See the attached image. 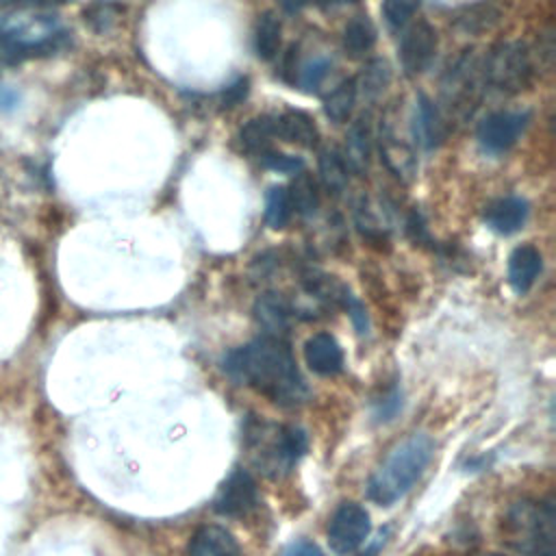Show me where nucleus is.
<instances>
[{
	"instance_id": "f257e3e1",
	"label": "nucleus",
	"mask_w": 556,
	"mask_h": 556,
	"mask_svg": "<svg viewBox=\"0 0 556 556\" xmlns=\"http://www.w3.org/2000/svg\"><path fill=\"white\" fill-rule=\"evenodd\" d=\"M224 367L235 380L276 404L295 406L308 395L295 356L280 337L265 334L232 350L224 358Z\"/></svg>"
},
{
	"instance_id": "f03ea898",
	"label": "nucleus",
	"mask_w": 556,
	"mask_h": 556,
	"mask_svg": "<svg viewBox=\"0 0 556 556\" xmlns=\"http://www.w3.org/2000/svg\"><path fill=\"white\" fill-rule=\"evenodd\" d=\"M432 452L434 443L424 432L410 434L397 443L371 476L367 489L369 497L382 506L397 502L419 480L432 458Z\"/></svg>"
},
{
	"instance_id": "7ed1b4c3",
	"label": "nucleus",
	"mask_w": 556,
	"mask_h": 556,
	"mask_svg": "<svg viewBox=\"0 0 556 556\" xmlns=\"http://www.w3.org/2000/svg\"><path fill=\"white\" fill-rule=\"evenodd\" d=\"M504 528L508 543L521 556H556V513L549 502H517Z\"/></svg>"
},
{
	"instance_id": "20e7f679",
	"label": "nucleus",
	"mask_w": 556,
	"mask_h": 556,
	"mask_svg": "<svg viewBox=\"0 0 556 556\" xmlns=\"http://www.w3.org/2000/svg\"><path fill=\"white\" fill-rule=\"evenodd\" d=\"M369 530L367 510L354 502H345L334 510L328 523V543L337 554H350L369 536Z\"/></svg>"
},
{
	"instance_id": "39448f33",
	"label": "nucleus",
	"mask_w": 556,
	"mask_h": 556,
	"mask_svg": "<svg viewBox=\"0 0 556 556\" xmlns=\"http://www.w3.org/2000/svg\"><path fill=\"white\" fill-rule=\"evenodd\" d=\"M486 76L500 91L523 89L530 76V61L526 48L521 43L500 46L486 63Z\"/></svg>"
},
{
	"instance_id": "423d86ee",
	"label": "nucleus",
	"mask_w": 556,
	"mask_h": 556,
	"mask_svg": "<svg viewBox=\"0 0 556 556\" xmlns=\"http://www.w3.org/2000/svg\"><path fill=\"white\" fill-rule=\"evenodd\" d=\"M256 482L245 469H235L215 497V510L224 517H243L256 506Z\"/></svg>"
},
{
	"instance_id": "0eeeda50",
	"label": "nucleus",
	"mask_w": 556,
	"mask_h": 556,
	"mask_svg": "<svg viewBox=\"0 0 556 556\" xmlns=\"http://www.w3.org/2000/svg\"><path fill=\"white\" fill-rule=\"evenodd\" d=\"M526 113L497 111L486 115L478 126V141L486 152H506L526 126Z\"/></svg>"
},
{
	"instance_id": "6e6552de",
	"label": "nucleus",
	"mask_w": 556,
	"mask_h": 556,
	"mask_svg": "<svg viewBox=\"0 0 556 556\" xmlns=\"http://www.w3.org/2000/svg\"><path fill=\"white\" fill-rule=\"evenodd\" d=\"M437 52V30L428 22L413 24L404 35L400 43V59L406 74L415 76L428 67Z\"/></svg>"
},
{
	"instance_id": "1a4fd4ad",
	"label": "nucleus",
	"mask_w": 556,
	"mask_h": 556,
	"mask_svg": "<svg viewBox=\"0 0 556 556\" xmlns=\"http://www.w3.org/2000/svg\"><path fill=\"white\" fill-rule=\"evenodd\" d=\"M304 358L319 376H334L343 369V350L328 332H317L304 343Z\"/></svg>"
},
{
	"instance_id": "9d476101",
	"label": "nucleus",
	"mask_w": 556,
	"mask_h": 556,
	"mask_svg": "<svg viewBox=\"0 0 556 556\" xmlns=\"http://www.w3.org/2000/svg\"><path fill=\"white\" fill-rule=\"evenodd\" d=\"M189 556H243L230 530L206 523L198 528L189 541Z\"/></svg>"
},
{
	"instance_id": "9b49d317",
	"label": "nucleus",
	"mask_w": 556,
	"mask_h": 556,
	"mask_svg": "<svg viewBox=\"0 0 556 556\" xmlns=\"http://www.w3.org/2000/svg\"><path fill=\"white\" fill-rule=\"evenodd\" d=\"M526 217H528V202L521 198H515V195L500 198V200L491 202L484 211L486 224L500 235L517 232L523 226Z\"/></svg>"
},
{
	"instance_id": "f8f14e48",
	"label": "nucleus",
	"mask_w": 556,
	"mask_h": 556,
	"mask_svg": "<svg viewBox=\"0 0 556 556\" xmlns=\"http://www.w3.org/2000/svg\"><path fill=\"white\" fill-rule=\"evenodd\" d=\"M541 254L534 245H519L508 256V282L515 293H526L541 274Z\"/></svg>"
},
{
	"instance_id": "ddd939ff",
	"label": "nucleus",
	"mask_w": 556,
	"mask_h": 556,
	"mask_svg": "<svg viewBox=\"0 0 556 556\" xmlns=\"http://www.w3.org/2000/svg\"><path fill=\"white\" fill-rule=\"evenodd\" d=\"M278 137L298 143L302 148H315L319 143V130L313 117L304 111H285L276 117Z\"/></svg>"
},
{
	"instance_id": "4468645a",
	"label": "nucleus",
	"mask_w": 556,
	"mask_h": 556,
	"mask_svg": "<svg viewBox=\"0 0 556 556\" xmlns=\"http://www.w3.org/2000/svg\"><path fill=\"white\" fill-rule=\"evenodd\" d=\"M291 304L287 302L285 295L280 293H263L256 302H254V317L256 321L274 337H278L280 332H285L289 328L291 321Z\"/></svg>"
},
{
	"instance_id": "2eb2a0df",
	"label": "nucleus",
	"mask_w": 556,
	"mask_h": 556,
	"mask_svg": "<svg viewBox=\"0 0 556 556\" xmlns=\"http://www.w3.org/2000/svg\"><path fill=\"white\" fill-rule=\"evenodd\" d=\"M369 154H371V128H369V122L361 117L352 124L345 141V152L341 156L350 169L365 172L369 165Z\"/></svg>"
},
{
	"instance_id": "dca6fc26",
	"label": "nucleus",
	"mask_w": 556,
	"mask_h": 556,
	"mask_svg": "<svg viewBox=\"0 0 556 556\" xmlns=\"http://www.w3.org/2000/svg\"><path fill=\"white\" fill-rule=\"evenodd\" d=\"M380 150L382 156L387 161V165L402 178H410L415 172V154L413 148L404 141L397 139L391 130H384V135H380Z\"/></svg>"
},
{
	"instance_id": "f3484780",
	"label": "nucleus",
	"mask_w": 556,
	"mask_h": 556,
	"mask_svg": "<svg viewBox=\"0 0 556 556\" xmlns=\"http://www.w3.org/2000/svg\"><path fill=\"white\" fill-rule=\"evenodd\" d=\"M278 48H280V20L271 11H265L256 20L254 50H256L258 59L269 61L278 54Z\"/></svg>"
},
{
	"instance_id": "a211bd4d",
	"label": "nucleus",
	"mask_w": 556,
	"mask_h": 556,
	"mask_svg": "<svg viewBox=\"0 0 556 556\" xmlns=\"http://www.w3.org/2000/svg\"><path fill=\"white\" fill-rule=\"evenodd\" d=\"M319 178L330 193H339L348 185V165L337 148H324L319 152Z\"/></svg>"
},
{
	"instance_id": "6ab92c4d",
	"label": "nucleus",
	"mask_w": 556,
	"mask_h": 556,
	"mask_svg": "<svg viewBox=\"0 0 556 556\" xmlns=\"http://www.w3.org/2000/svg\"><path fill=\"white\" fill-rule=\"evenodd\" d=\"M289 200L293 211L302 213V215H313L319 206V191H317V182L311 174L306 172H298L295 178L291 180L289 189Z\"/></svg>"
},
{
	"instance_id": "aec40b11",
	"label": "nucleus",
	"mask_w": 556,
	"mask_h": 556,
	"mask_svg": "<svg viewBox=\"0 0 556 556\" xmlns=\"http://www.w3.org/2000/svg\"><path fill=\"white\" fill-rule=\"evenodd\" d=\"M276 117L271 115H258L252 117L239 132L241 146L250 152H263L267 150L269 141L276 137Z\"/></svg>"
},
{
	"instance_id": "412c9836",
	"label": "nucleus",
	"mask_w": 556,
	"mask_h": 556,
	"mask_svg": "<svg viewBox=\"0 0 556 556\" xmlns=\"http://www.w3.org/2000/svg\"><path fill=\"white\" fill-rule=\"evenodd\" d=\"M374 41H376V28L365 15L354 17L343 30V50L350 56L365 54L374 46Z\"/></svg>"
},
{
	"instance_id": "4be33fe9",
	"label": "nucleus",
	"mask_w": 556,
	"mask_h": 556,
	"mask_svg": "<svg viewBox=\"0 0 556 556\" xmlns=\"http://www.w3.org/2000/svg\"><path fill=\"white\" fill-rule=\"evenodd\" d=\"M356 83L354 78L343 80L334 91H330V96L324 100V113L332 119V122H345L352 115V109L356 104Z\"/></svg>"
},
{
	"instance_id": "5701e85b",
	"label": "nucleus",
	"mask_w": 556,
	"mask_h": 556,
	"mask_svg": "<svg viewBox=\"0 0 556 556\" xmlns=\"http://www.w3.org/2000/svg\"><path fill=\"white\" fill-rule=\"evenodd\" d=\"M389 78H391V72H389L387 61L376 59V61L367 63L361 78H354V83H356V89H361L367 98H376L384 91V87L389 85Z\"/></svg>"
},
{
	"instance_id": "b1692460",
	"label": "nucleus",
	"mask_w": 556,
	"mask_h": 556,
	"mask_svg": "<svg viewBox=\"0 0 556 556\" xmlns=\"http://www.w3.org/2000/svg\"><path fill=\"white\" fill-rule=\"evenodd\" d=\"M293 215L287 187H271L265 200V219L271 228H285Z\"/></svg>"
},
{
	"instance_id": "393cba45",
	"label": "nucleus",
	"mask_w": 556,
	"mask_h": 556,
	"mask_svg": "<svg viewBox=\"0 0 556 556\" xmlns=\"http://www.w3.org/2000/svg\"><path fill=\"white\" fill-rule=\"evenodd\" d=\"M419 2L421 0H384L382 13H384L387 24L393 26V28L404 26L415 15V11L419 9Z\"/></svg>"
},
{
	"instance_id": "a878e982",
	"label": "nucleus",
	"mask_w": 556,
	"mask_h": 556,
	"mask_svg": "<svg viewBox=\"0 0 556 556\" xmlns=\"http://www.w3.org/2000/svg\"><path fill=\"white\" fill-rule=\"evenodd\" d=\"M261 161L267 169L274 172H282V174H295L302 169V161L298 156L285 154V152H276V150H263L261 152Z\"/></svg>"
},
{
	"instance_id": "bb28decb",
	"label": "nucleus",
	"mask_w": 556,
	"mask_h": 556,
	"mask_svg": "<svg viewBox=\"0 0 556 556\" xmlns=\"http://www.w3.org/2000/svg\"><path fill=\"white\" fill-rule=\"evenodd\" d=\"M328 74V63L324 59H315L311 63H306L302 67V74H300V85L306 89V91H313L317 89V85L324 80V76Z\"/></svg>"
},
{
	"instance_id": "cd10ccee",
	"label": "nucleus",
	"mask_w": 556,
	"mask_h": 556,
	"mask_svg": "<svg viewBox=\"0 0 556 556\" xmlns=\"http://www.w3.org/2000/svg\"><path fill=\"white\" fill-rule=\"evenodd\" d=\"M248 91H250V78H248V76L237 78L235 83H230V85L222 91V98H219L222 109H232V106H237L239 102H243V98L248 96Z\"/></svg>"
},
{
	"instance_id": "c85d7f7f",
	"label": "nucleus",
	"mask_w": 556,
	"mask_h": 556,
	"mask_svg": "<svg viewBox=\"0 0 556 556\" xmlns=\"http://www.w3.org/2000/svg\"><path fill=\"white\" fill-rule=\"evenodd\" d=\"M72 0H0V11H15V9H39V7H54L65 4Z\"/></svg>"
},
{
	"instance_id": "c756f323",
	"label": "nucleus",
	"mask_w": 556,
	"mask_h": 556,
	"mask_svg": "<svg viewBox=\"0 0 556 556\" xmlns=\"http://www.w3.org/2000/svg\"><path fill=\"white\" fill-rule=\"evenodd\" d=\"M282 556H324V552H321L313 541L302 539V541L291 543V545L285 549Z\"/></svg>"
},
{
	"instance_id": "7c9ffc66",
	"label": "nucleus",
	"mask_w": 556,
	"mask_h": 556,
	"mask_svg": "<svg viewBox=\"0 0 556 556\" xmlns=\"http://www.w3.org/2000/svg\"><path fill=\"white\" fill-rule=\"evenodd\" d=\"M311 0H282V9L287 13H298L300 9H304Z\"/></svg>"
},
{
	"instance_id": "2f4dec72",
	"label": "nucleus",
	"mask_w": 556,
	"mask_h": 556,
	"mask_svg": "<svg viewBox=\"0 0 556 556\" xmlns=\"http://www.w3.org/2000/svg\"><path fill=\"white\" fill-rule=\"evenodd\" d=\"M348 2H354V0H315V4H319V7H324V9L341 7V4H348Z\"/></svg>"
}]
</instances>
